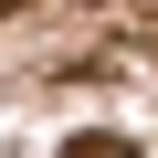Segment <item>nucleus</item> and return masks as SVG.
<instances>
[{"label": "nucleus", "mask_w": 158, "mask_h": 158, "mask_svg": "<svg viewBox=\"0 0 158 158\" xmlns=\"http://www.w3.org/2000/svg\"><path fill=\"white\" fill-rule=\"evenodd\" d=\"M63 158H127V137H95V148H63Z\"/></svg>", "instance_id": "nucleus-1"}]
</instances>
